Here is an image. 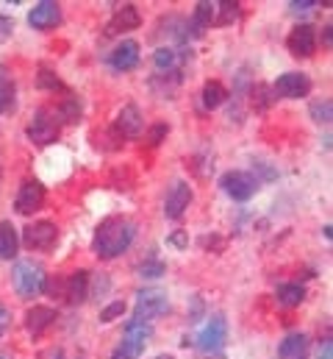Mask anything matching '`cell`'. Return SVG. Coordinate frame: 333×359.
<instances>
[{
    "label": "cell",
    "instance_id": "6da1fadb",
    "mask_svg": "<svg viewBox=\"0 0 333 359\" xmlns=\"http://www.w3.org/2000/svg\"><path fill=\"white\" fill-rule=\"evenodd\" d=\"M134 234H136V229L128 217H106L94 231L92 251L100 259H114L122 251H128V245L134 243Z\"/></svg>",
    "mask_w": 333,
    "mask_h": 359
},
{
    "label": "cell",
    "instance_id": "7a4b0ae2",
    "mask_svg": "<svg viewBox=\"0 0 333 359\" xmlns=\"http://www.w3.org/2000/svg\"><path fill=\"white\" fill-rule=\"evenodd\" d=\"M150 334H153L150 323H145V320H136V318H134V320L125 326V337H122V343L114 348L111 359H136V357H142V351H145V346H148Z\"/></svg>",
    "mask_w": 333,
    "mask_h": 359
},
{
    "label": "cell",
    "instance_id": "3957f363",
    "mask_svg": "<svg viewBox=\"0 0 333 359\" xmlns=\"http://www.w3.org/2000/svg\"><path fill=\"white\" fill-rule=\"evenodd\" d=\"M11 278H14V290L20 292V298H34L45 287V270H42L39 262H34V259H20L14 265Z\"/></svg>",
    "mask_w": 333,
    "mask_h": 359
},
{
    "label": "cell",
    "instance_id": "277c9868",
    "mask_svg": "<svg viewBox=\"0 0 333 359\" xmlns=\"http://www.w3.org/2000/svg\"><path fill=\"white\" fill-rule=\"evenodd\" d=\"M25 245L34 248V251H50L59 240V229L50 223V220H39V223H31L22 234Z\"/></svg>",
    "mask_w": 333,
    "mask_h": 359
},
{
    "label": "cell",
    "instance_id": "5b68a950",
    "mask_svg": "<svg viewBox=\"0 0 333 359\" xmlns=\"http://www.w3.org/2000/svg\"><path fill=\"white\" fill-rule=\"evenodd\" d=\"M166 309H169V301H166V295L162 290H142L139 295H136V320H150V318H159V315H164Z\"/></svg>",
    "mask_w": 333,
    "mask_h": 359
},
{
    "label": "cell",
    "instance_id": "8992f818",
    "mask_svg": "<svg viewBox=\"0 0 333 359\" xmlns=\"http://www.w3.org/2000/svg\"><path fill=\"white\" fill-rule=\"evenodd\" d=\"M28 137L36 142V145H50L59 140V120L50 117L45 109H39L28 126Z\"/></svg>",
    "mask_w": 333,
    "mask_h": 359
},
{
    "label": "cell",
    "instance_id": "52a82bcc",
    "mask_svg": "<svg viewBox=\"0 0 333 359\" xmlns=\"http://www.w3.org/2000/svg\"><path fill=\"white\" fill-rule=\"evenodd\" d=\"M220 184H222V189H225L234 201H239V203L250 201V198L255 195V187H258V181L253 179L250 173H242V170H231V173H225Z\"/></svg>",
    "mask_w": 333,
    "mask_h": 359
},
{
    "label": "cell",
    "instance_id": "ba28073f",
    "mask_svg": "<svg viewBox=\"0 0 333 359\" xmlns=\"http://www.w3.org/2000/svg\"><path fill=\"white\" fill-rule=\"evenodd\" d=\"M225 337H228V323H225V318H222V315H214V318L206 323V329L200 332L197 346H200L206 354H217V351L222 348Z\"/></svg>",
    "mask_w": 333,
    "mask_h": 359
},
{
    "label": "cell",
    "instance_id": "9c48e42d",
    "mask_svg": "<svg viewBox=\"0 0 333 359\" xmlns=\"http://www.w3.org/2000/svg\"><path fill=\"white\" fill-rule=\"evenodd\" d=\"M17 212L20 215H34L36 209L45 206V187L39 181H25L17 192V201H14Z\"/></svg>",
    "mask_w": 333,
    "mask_h": 359
},
{
    "label": "cell",
    "instance_id": "30bf717a",
    "mask_svg": "<svg viewBox=\"0 0 333 359\" xmlns=\"http://www.w3.org/2000/svg\"><path fill=\"white\" fill-rule=\"evenodd\" d=\"M189 203H192V187H189L186 181H175V184L169 187V192H166L164 215L169 220H178V217L186 212Z\"/></svg>",
    "mask_w": 333,
    "mask_h": 359
},
{
    "label": "cell",
    "instance_id": "8fae6325",
    "mask_svg": "<svg viewBox=\"0 0 333 359\" xmlns=\"http://www.w3.org/2000/svg\"><path fill=\"white\" fill-rule=\"evenodd\" d=\"M28 22H31L36 31H50V28H56V25L62 22V8H59L53 0H42V3H36V6L31 8Z\"/></svg>",
    "mask_w": 333,
    "mask_h": 359
},
{
    "label": "cell",
    "instance_id": "7c38bea8",
    "mask_svg": "<svg viewBox=\"0 0 333 359\" xmlns=\"http://www.w3.org/2000/svg\"><path fill=\"white\" fill-rule=\"evenodd\" d=\"M286 45H289V50H292L295 56H300V59L311 56V53L317 50V31H314V25H306V22L297 25V28L289 34Z\"/></svg>",
    "mask_w": 333,
    "mask_h": 359
},
{
    "label": "cell",
    "instance_id": "4fadbf2b",
    "mask_svg": "<svg viewBox=\"0 0 333 359\" xmlns=\"http://www.w3.org/2000/svg\"><path fill=\"white\" fill-rule=\"evenodd\" d=\"M272 92L281 95V97H306V95L311 92V81H309L303 73H283V76L275 81Z\"/></svg>",
    "mask_w": 333,
    "mask_h": 359
},
{
    "label": "cell",
    "instance_id": "5bb4252c",
    "mask_svg": "<svg viewBox=\"0 0 333 359\" xmlns=\"http://www.w3.org/2000/svg\"><path fill=\"white\" fill-rule=\"evenodd\" d=\"M139 25H142V17H139L136 6H122V8H117V11H114V17L108 20L106 34H108V36H117V34L134 31V28H139Z\"/></svg>",
    "mask_w": 333,
    "mask_h": 359
},
{
    "label": "cell",
    "instance_id": "9a60e30c",
    "mask_svg": "<svg viewBox=\"0 0 333 359\" xmlns=\"http://www.w3.org/2000/svg\"><path fill=\"white\" fill-rule=\"evenodd\" d=\"M108 62H111V67H114V70H120V73H125V70H134V67L139 65V45H136L134 39H128V42H120V45L111 50Z\"/></svg>",
    "mask_w": 333,
    "mask_h": 359
},
{
    "label": "cell",
    "instance_id": "2e32d148",
    "mask_svg": "<svg viewBox=\"0 0 333 359\" xmlns=\"http://www.w3.org/2000/svg\"><path fill=\"white\" fill-rule=\"evenodd\" d=\"M56 309H50V306H34V309H28V315H25V329L34 334V337H39V334H45L53 323H56Z\"/></svg>",
    "mask_w": 333,
    "mask_h": 359
},
{
    "label": "cell",
    "instance_id": "e0dca14e",
    "mask_svg": "<svg viewBox=\"0 0 333 359\" xmlns=\"http://www.w3.org/2000/svg\"><path fill=\"white\" fill-rule=\"evenodd\" d=\"M117 131L122 137H128V140L142 134V111H139V106H134V103L122 106V111L117 114Z\"/></svg>",
    "mask_w": 333,
    "mask_h": 359
},
{
    "label": "cell",
    "instance_id": "ac0fdd59",
    "mask_svg": "<svg viewBox=\"0 0 333 359\" xmlns=\"http://www.w3.org/2000/svg\"><path fill=\"white\" fill-rule=\"evenodd\" d=\"M217 20V3H208V0H200L194 6V17H192V28L194 34H203L206 28H211Z\"/></svg>",
    "mask_w": 333,
    "mask_h": 359
},
{
    "label": "cell",
    "instance_id": "d6986e66",
    "mask_svg": "<svg viewBox=\"0 0 333 359\" xmlns=\"http://www.w3.org/2000/svg\"><path fill=\"white\" fill-rule=\"evenodd\" d=\"M64 284H67V292L64 295L70 298V304H81L83 298L89 295V273L86 270H76Z\"/></svg>",
    "mask_w": 333,
    "mask_h": 359
},
{
    "label": "cell",
    "instance_id": "ffe728a7",
    "mask_svg": "<svg viewBox=\"0 0 333 359\" xmlns=\"http://www.w3.org/2000/svg\"><path fill=\"white\" fill-rule=\"evenodd\" d=\"M306 346H309L306 334H289V337L281 343V348H278V357H281V359H300V357H306Z\"/></svg>",
    "mask_w": 333,
    "mask_h": 359
},
{
    "label": "cell",
    "instance_id": "44dd1931",
    "mask_svg": "<svg viewBox=\"0 0 333 359\" xmlns=\"http://www.w3.org/2000/svg\"><path fill=\"white\" fill-rule=\"evenodd\" d=\"M275 298L283 306H297V304H303L306 290H303V284H281L278 292H275Z\"/></svg>",
    "mask_w": 333,
    "mask_h": 359
},
{
    "label": "cell",
    "instance_id": "7402d4cb",
    "mask_svg": "<svg viewBox=\"0 0 333 359\" xmlns=\"http://www.w3.org/2000/svg\"><path fill=\"white\" fill-rule=\"evenodd\" d=\"M17 231L11 223H0V259H11L17 254Z\"/></svg>",
    "mask_w": 333,
    "mask_h": 359
},
{
    "label": "cell",
    "instance_id": "603a6c76",
    "mask_svg": "<svg viewBox=\"0 0 333 359\" xmlns=\"http://www.w3.org/2000/svg\"><path fill=\"white\" fill-rule=\"evenodd\" d=\"M225 97H228V90H225L220 81H208V84L203 87V106H206V109H217V106H222Z\"/></svg>",
    "mask_w": 333,
    "mask_h": 359
},
{
    "label": "cell",
    "instance_id": "cb8c5ba5",
    "mask_svg": "<svg viewBox=\"0 0 333 359\" xmlns=\"http://www.w3.org/2000/svg\"><path fill=\"white\" fill-rule=\"evenodd\" d=\"M217 11H220V17L214 22L217 25H231L239 17V3H217Z\"/></svg>",
    "mask_w": 333,
    "mask_h": 359
},
{
    "label": "cell",
    "instance_id": "d4e9b609",
    "mask_svg": "<svg viewBox=\"0 0 333 359\" xmlns=\"http://www.w3.org/2000/svg\"><path fill=\"white\" fill-rule=\"evenodd\" d=\"M311 114L317 123H331V114H333V103L325 97V100H314L311 103Z\"/></svg>",
    "mask_w": 333,
    "mask_h": 359
},
{
    "label": "cell",
    "instance_id": "484cf974",
    "mask_svg": "<svg viewBox=\"0 0 333 359\" xmlns=\"http://www.w3.org/2000/svg\"><path fill=\"white\" fill-rule=\"evenodd\" d=\"M153 62H156V67L169 70V67L175 65V50H172V48H159V50L153 53Z\"/></svg>",
    "mask_w": 333,
    "mask_h": 359
},
{
    "label": "cell",
    "instance_id": "4316f807",
    "mask_svg": "<svg viewBox=\"0 0 333 359\" xmlns=\"http://www.w3.org/2000/svg\"><path fill=\"white\" fill-rule=\"evenodd\" d=\"M122 312H125V304H122V301H114V304H108V306L100 312V320H103V323H111V320L122 318Z\"/></svg>",
    "mask_w": 333,
    "mask_h": 359
},
{
    "label": "cell",
    "instance_id": "83f0119b",
    "mask_svg": "<svg viewBox=\"0 0 333 359\" xmlns=\"http://www.w3.org/2000/svg\"><path fill=\"white\" fill-rule=\"evenodd\" d=\"M59 114H64L67 123H76V120H81V106H78L73 97H67V103L59 109Z\"/></svg>",
    "mask_w": 333,
    "mask_h": 359
},
{
    "label": "cell",
    "instance_id": "f1b7e54d",
    "mask_svg": "<svg viewBox=\"0 0 333 359\" xmlns=\"http://www.w3.org/2000/svg\"><path fill=\"white\" fill-rule=\"evenodd\" d=\"M39 87H45V90H64V84L50 73V70H39Z\"/></svg>",
    "mask_w": 333,
    "mask_h": 359
},
{
    "label": "cell",
    "instance_id": "f546056e",
    "mask_svg": "<svg viewBox=\"0 0 333 359\" xmlns=\"http://www.w3.org/2000/svg\"><path fill=\"white\" fill-rule=\"evenodd\" d=\"M11 103H14V87L6 79H0V111L8 109Z\"/></svg>",
    "mask_w": 333,
    "mask_h": 359
},
{
    "label": "cell",
    "instance_id": "4dcf8cb0",
    "mask_svg": "<svg viewBox=\"0 0 333 359\" xmlns=\"http://www.w3.org/2000/svg\"><path fill=\"white\" fill-rule=\"evenodd\" d=\"M164 273V265L162 262H145L142 268H139V276H148V278H156V276H162Z\"/></svg>",
    "mask_w": 333,
    "mask_h": 359
},
{
    "label": "cell",
    "instance_id": "1f68e13d",
    "mask_svg": "<svg viewBox=\"0 0 333 359\" xmlns=\"http://www.w3.org/2000/svg\"><path fill=\"white\" fill-rule=\"evenodd\" d=\"M164 137H166V126H153L150 134H148V142H150V145H159Z\"/></svg>",
    "mask_w": 333,
    "mask_h": 359
},
{
    "label": "cell",
    "instance_id": "d6a6232c",
    "mask_svg": "<svg viewBox=\"0 0 333 359\" xmlns=\"http://www.w3.org/2000/svg\"><path fill=\"white\" fill-rule=\"evenodd\" d=\"M8 323H11V312H8V309H6L3 304H0V337L6 334V329H8Z\"/></svg>",
    "mask_w": 333,
    "mask_h": 359
},
{
    "label": "cell",
    "instance_id": "836d02e7",
    "mask_svg": "<svg viewBox=\"0 0 333 359\" xmlns=\"http://www.w3.org/2000/svg\"><path fill=\"white\" fill-rule=\"evenodd\" d=\"M289 6H292L295 11H309V8H314L317 3H314V0H297V3H289Z\"/></svg>",
    "mask_w": 333,
    "mask_h": 359
},
{
    "label": "cell",
    "instance_id": "e575fe53",
    "mask_svg": "<svg viewBox=\"0 0 333 359\" xmlns=\"http://www.w3.org/2000/svg\"><path fill=\"white\" fill-rule=\"evenodd\" d=\"M320 359H333V346H331V340H325V343H323V348H320Z\"/></svg>",
    "mask_w": 333,
    "mask_h": 359
},
{
    "label": "cell",
    "instance_id": "d590c367",
    "mask_svg": "<svg viewBox=\"0 0 333 359\" xmlns=\"http://www.w3.org/2000/svg\"><path fill=\"white\" fill-rule=\"evenodd\" d=\"M169 243H172V245H178V248H183V245H186V234H183V231H178V234H172V237H169Z\"/></svg>",
    "mask_w": 333,
    "mask_h": 359
},
{
    "label": "cell",
    "instance_id": "8d00e7d4",
    "mask_svg": "<svg viewBox=\"0 0 333 359\" xmlns=\"http://www.w3.org/2000/svg\"><path fill=\"white\" fill-rule=\"evenodd\" d=\"M153 359H175V357H169V354H159V357H153Z\"/></svg>",
    "mask_w": 333,
    "mask_h": 359
},
{
    "label": "cell",
    "instance_id": "74e56055",
    "mask_svg": "<svg viewBox=\"0 0 333 359\" xmlns=\"http://www.w3.org/2000/svg\"><path fill=\"white\" fill-rule=\"evenodd\" d=\"M0 359H11V357H3V354H0Z\"/></svg>",
    "mask_w": 333,
    "mask_h": 359
},
{
    "label": "cell",
    "instance_id": "f35d334b",
    "mask_svg": "<svg viewBox=\"0 0 333 359\" xmlns=\"http://www.w3.org/2000/svg\"><path fill=\"white\" fill-rule=\"evenodd\" d=\"M0 176H3V170H0Z\"/></svg>",
    "mask_w": 333,
    "mask_h": 359
}]
</instances>
